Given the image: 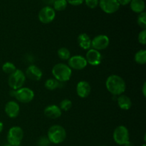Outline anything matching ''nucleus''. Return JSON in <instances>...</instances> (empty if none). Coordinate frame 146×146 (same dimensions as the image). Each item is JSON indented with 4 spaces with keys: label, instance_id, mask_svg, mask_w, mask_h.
I'll use <instances>...</instances> for the list:
<instances>
[{
    "label": "nucleus",
    "instance_id": "f257e3e1",
    "mask_svg": "<svg viewBox=\"0 0 146 146\" xmlns=\"http://www.w3.org/2000/svg\"><path fill=\"white\" fill-rule=\"evenodd\" d=\"M106 87L108 92L114 96L123 94L126 88L125 81L120 76L113 74L107 78L106 81Z\"/></svg>",
    "mask_w": 146,
    "mask_h": 146
},
{
    "label": "nucleus",
    "instance_id": "f03ea898",
    "mask_svg": "<svg viewBox=\"0 0 146 146\" xmlns=\"http://www.w3.org/2000/svg\"><path fill=\"white\" fill-rule=\"evenodd\" d=\"M51 73L55 79L61 83L69 81L72 76V69L68 65L63 63L56 64L54 66Z\"/></svg>",
    "mask_w": 146,
    "mask_h": 146
},
{
    "label": "nucleus",
    "instance_id": "7ed1b4c3",
    "mask_svg": "<svg viewBox=\"0 0 146 146\" xmlns=\"http://www.w3.org/2000/svg\"><path fill=\"white\" fill-rule=\"evenodd\" d=\"M47 138L53 144H60L66 138V131L60 125H54L50 127L47 132Z\"/></svg>",
    "mask_w": 146,
    "mask_h": 146
},
{
    "label": "nucleus",
    "instance_id": "20e7f679",
    "mask_svg": "<svg viewBox=\"0 0 146 146\" xmlns=\"http://www.w3.org/2000/svg\"><path fill=\"white\" fill-rule=\"evenodd\" d=\"M25 74L21 70L17 69L14 73L10 74L8 78V85L12 90H18L23 87L26 81Z\"/></svg>",
    "mask_w": 146,
    "mask_h": 146
},
{
    "label": "nucleus",
    "instance_id": "39448f33",
    "mask_svg": "<svg viewBox=\"0 0 146 146\" xmlns=\"http://www.w3.org/2000/svg\"><path fill=\"white\" fill-rule=\"evenodd\" d=\"M11 94L13 97L22 104H28L33 101L34 98V92L32 89L27 87H21L18 90H12Z\"/></svg>",
    "mask_w": 146,
    "mask_h": 146
},
{
    "label": "nucleus",
    "instance_id": "423d86ee",
    "mask_svg": "<svg viewBox=\"0 0 146 146\" xmlns=\"http://www.w3.org/2000/svg\"><path fill=\"white\" fill-rule=\"evenodd\" d=\"M24 138V131L19 126H13L7 133V143L12 146H20Z\"/></svg>",
    "mask_w": 146,
    "mask_h": 146
},
{
    "label": "nucleus",
    "instance_id": "0eeeda50",
    "mask_svg": "<svg viewBox=\"0 0 146 146\" xmlns=\"http://www.w3.org/2000/svg\"><path fill=\"white\" fill-rule=\"evenodd\" d=\"M113 138L116 144L123 145L125 143L129 141L130 135L128 129L125 125H118L115 128L113 133Z\"/></svg>",
    "mask_w": 146,
    "mask_h": 146
},
{
    "label": "nucleus",
    "instance_id": "6e6552de",
    "mask_svg": "<svg viewBox=\"0 0 146 146\" xmlns=\"http://www.w3.org/2000/svg\"><path fill=\"white\" fill-rule=\"evenodd\" d=\"M56 17V11L53 7L46 6L39 11L38 14V20L42 24H48L52 22Z\"/></svg>",
    "mask_w": 146,
    "mask_h": 146
},
{
    "label": "nucleus",
    "instance_id": "1a4fd4ad",
    "mask_svg": "<svg viewBox=\"0 0 146 146\" xmlns=\"http://www.w3.org/2000/svg\"><path fill=\"white\" fill-rule=\"evenodd\" d=\"M110 39L108 36L105 34H100L91 39V47L97 51L104 50L109 46Z\"/></svg>",
    "mask_w": 146,
    "mask_h": 146
},
{
    "label": "nucleus",
    "instance_id": "9d476101",
    "mask_svg": "<svg viewBox=\"0 0 146 146\" xmlns=\"http://www.w3.org/2000/svg\"><path fill=\"white\" fill-rule=\"evenodd\" d=\"M98 5L104 12L108 14H114L118 11L121 6L118 0H99Z\"/></svg>",
    "mask_w": 146,
    "mask_h": 146
},
{
    "label": "nucleus",
    "instance_id": "9b49d317",
    "mask_svg": "<svg viewBox=\"0 0 146 146\" xmlns=\"http://www.w3.org/2000/svg\"><path fill=\"white\" fill-rule=\"evenodd\" d=\"M68 61V66L71 68V69L80 71L84 69L88 65L85 57L81 55L73 56L70 57Z\"/></svg>",
    "mask_w": 146,
    "mask_h": 146
},
{
    "label": "nucleus",
    "instance_id": "f8f14e48",
    "mask_svg": "<svg viewBox=\"0 0 146 146\" xmlns=\"http://www.w3.org/2000/svg\"><path fill=\"white\" fill-rule=\"evenodd\" d=\"M85 58L87 61V64L93 66H96L101 63L102 55L99 51H97L94 48H90L86 54Z\"/></svg>",
    "mask_w": 146,
    "mask_h": 146
},
{
    "label": "nucleus",
    "instance_id": "ddd939ff",
    "mask_svg": "<svg viewBox=\"0 0 146 146\" xmlns=\"http://www.w3.org/2000/svg\"><path fill=\"white\" fill-rule=\"evenodd\" d=\"M4 111L8 117L11 118H15L19 114L20 106L18 103L16 101H10L6 104Z\"/></svg>",
    "mask_w": 146,
    "mask_h": 146
},
{
    "label": "nucleus",
    "instance_id": "4468645a",
    "mask_svg": "<svg viewBox=\"0 0 146 146\" xmlns=\"http://www.w3.org/2000/svg\"><path fill=\"white\" fill-rule=\"evenodd\" d=\"M25 76L32 81H39L42 78V71L36 65H30L25 71Z\"/></svg>",
    "mask_w": 146,
    "mask_h": 146
},
{
    "label": "nucleus",
    "instance_id": "2eb2a0df",
    "mask_svg": "<svg viewBox=\"0 0 146 146\" xmlns=\"http://www.w3.org/2000/svg\"><path fill=\"white\" fill-rule=\"evenodd\" d=\"M91 91V85L86 81H81L76 85V94L80 98H87Z\"/></svg>",
    "mask_w": 146,
    "mask_h": 146
},
{
    "label": "nucleus",
    "instance_id": "dca6fc26",
    "mask_svg": "<svg viewBox=\"0 0 146 146\" xmlns=\"http://www.w3.org/2000/svg\"><path fill=\"white\" fill-rule=\"evenodd\" d=\"M44 113L47 118L51 119H56L62 115V111L59 106L56 105H49L45 108Z\"/></svg>",
    "mask_w": 146,
    "mask_h": 146
},
{
    "label": "nucleus",
    "instance_id": "f3484780",
    "mask_svg": "<svg viewBox=\"0 0 146 146\" xmlns=\"http://www.w3.org/2000/svg\"><path fill=\"white\" fill-rule=\"evenodd\" d=\"M77 41L82 49L88 50L91 47V39L89 36L86 33H81L78 36Z\"/></svg>",
    "mask_w": 146,
    "mask_h": 146
},
{
    "label": "nucleus",
    "instance_id": "a211bd4d",
    "mask_svg": "<svg viewBox=\"0 0 146 146\" xmlns=\"http://www.w3.org/2000/svg\"><path fill=\"white\" fill-rule=\"evenodd\" d=\"M117 103H118V107L123 111H128L131 108V106H132L131 98L128 96L124 95V94L118 96L117 98Z\"/></svg>",
    "mask_w": 146,
    "mask_h": 146
},
{
    "label": "nucleus",
    "instance_id": "6ab92c4d",
    "mask_svg": "<svg viewBox=\"0 0 146 146\" xmlns=\"http://www.w3.org/2000/svg\"><path fill=\"white\" fill-rule=\"evenodd\" d=\"M130 7L133 12L141 14L145 11V4L143 0H131Z\"/></svg>",
    "mask_w": 146,
    "mask_h": 146
},
{
    "label": "nucleus",
    "instance_id": "aec40b11",
    "mask_svg": "<svg viewBox=\"0 0 146 146\" xmlns=\"http://www.w3.org/2000/svg\"><path fill=\"white\" fill-rule=\"evenodd\" d=\"M135 62L140 65H144L146 63V51L145 49H141L137 51L134 56Z\"/></svg>",
    "mask_w": 146,
    "mask_h": 146
},
{
    "label": "nucleus",
    "instance_id": "412c9836",
    "mask_svg": "<svg viewBox=\"0 0 146 146\" xmlns=\"http://www.w3.org/2000/svg\"><path fill=\"white\" fill-rule=\"evenodd\" d=\"M61 84V82L58 81L54 78H48V79L46 81L44 86H45V88H46V89L49 90V91H54V90L59 88Z\"/></svg>",
    "mask_w": 146,
    "mask_h": 146
},
{
    "label": "nucleus",
    "instance_id": "4be33fe9",
    "mask_svg": "<svg viewBox=\"0 0 146 146\" xmlns=\"http://www.w3.org/2000/svg\"><path fill=\"white\" fill-rule=\"evenodd\" d=\"M57 54L60 59L63 60V61H66L70 58L71 56V52L66 47H61V48H58V51H57Z\"/></svg>",
    "mask_w": 146,
    "mask_h": 146
},
{
    "label": "nucleus",
    "instance_id": "5701e85b",
    "mask_svg": "<svg viewBox=\"0 0 146 146\" xmlns=\"http://www.w3.org/2000/svg\"><path fill=\"white\" fill-rule=\"evenodd\" d=\"M67 5H68V3L66 0H56L53 4V9L55 11H64L67 7Z\"/></svg>",
    "mask_w": 146,
    "mask_h": 146
},
{
    "label": "nucleus",
    "instance_id": "b1692460",
    "mask_svg": "<svg viewBox=\"0 0 146 146\" xmlns=\"http://www.w3.org/2000/svg\"><path fill=\"white\" fill-rule=\"evenodd\" d=\"M16 70H17L16 66L13 63L9 62V61H7V62L4 63L2 65V71L5 74H9V75L14 73Z\"/></svg>",
    "mask_w": 146,
    "mask_h": 146
},
{
    "label": "nucleus",
    "instance_id": "393cba45",
    "mask_svg": "<svg viewBox=\"0 0 146 146\" xmlns=\"http://www.w3.org/2000/svg\"><path fill=\"white\" fill-rule=\"evenodd\" d=\"M59 108H61V111H69V110L72 108V101L69 99H67V98L62 100V101L60 102Z\"/></svg>",
    "mask_w": 146,
    "mask_h": 146
},
{
    "label": "nucleus",
    "instance_id": "a878e982",
    "mask_svg": "<svg viewBox=\"0 0 146 146\" xmlns=\"http://www.w3.org/2000/svg\"><path fill=\"white\" fill-rule=\"evenodd\" d=\"M137 23L141 28L146 29V13L145 11L139 14L137 19Z\"/></svg>",
    "mask_w": 146,
    "mask_h": 146
},
{
    "label": "nucleus",
    "instance_id": "bb28decb",
    "mask_svg": "<svg viewBox=\"0 0 146 146\" xmlns=\"http://www.w3.org/2000/svg\"><path fill=\"white\" fill-rule=\"evenodd\" d=\"M51 143L47 136L40 137L37 141V145L38 146H49Z\"/></svg>",
    "mask_w": 146,
    "mask_h": 146
},
{
    "label": "nucleus",
    "instance_id": "cd10ccee",
    "mask_svg": "<svg viewBox=\"0 0 146 146\" xmlns=\"http://www.w3.org/2000/svg\"><path fill=\"white\" fill-rule=\"evenodd\" d=\"M138 41L142 45H145L146 44V29H143L142 31H140L138 36Z\"/></svg>",
    "mask_w": 146,
    "mask_h": 146
},
{
    "label": "nucleus",
    "instance_id": "c85d7f7f",
    "mask_svg": "<svg viewBox=\"0 0 146 146\" xmlns=\"http://www.w3.org/2000/svg\"><path fill=\"white\" fill-rule=\"evenodd\" d=\"M85 4L90 9H95L98 7L99 0H84Z\"/></svg>",
    "mask_w": 146,
    "mask_h": 146
},
{
    "label": "nucleus",
    "instance_id": "c756f323",
    "mask_svg": "<svg viewBox=\"0 0 146 146\" xmlns=\"http://www.w3.org/2000/svg\"><path fill=\"white\" fill-rule=\"evenodd\" d=\"M84 0H66L68 4H71L73 6H78L83 4Z\"/></svg>",
    "mask_w": 146,
    "mask_h": 146
},
{
    "label": "nucleus",
    "instance_id": "7c9ffc66",
    "mask_svg": "<svg viewBox=\"0 0 146 146\" xmlns=\"http://www.w3.org/2000/svg\"><path fill=\"white\" fill-rule=\"evenodd\" d=\"M118 3H119L120 5L122 6H126L128 4H130V2L131 1V0H118Z\"/></svg>",
    "mask_w": 146,
    "mask_h": 146
},
{
    "label": "nucleus",
    "instance_id": "2f4dec72",
    "mask_svg": "<svg viewBox=\"0 0 146 146\" xmlns=\"http://www.w3.org/2000/svg\"><path fill=\"white\" fill-rule=\"evenodd\" d=\"M56 0H44V3L46 4H47V6H49V5H53V4L54 3Z\"/></svg>",
    "mask_w": 146,
    "mask_h": 146
},
{
    "label": "nucleus",
    "instance_id": "473e14b6",
    "mask_svg": "<svg viewBox=\"0 0 146 146\" xmlns=\"http://www.w3.org/2000/svg\"><path fill=\"white\" fill-rule=\"evenodd\" d=\"M142 91H143V95L144 97H145L146 96V83L145 82L144 83L143 86Z\"/></svg>",
    "mask_w": 146,
    "mask_h": 146
},
{
    "label": "nucleus",
    "instance_id": "72a5a7b5",
    "mask_svg": "<svg viewBox=\"0 0 146 146\" xmlns=\"http://www.w3.org/2000/svg\"><path fill=\"white\" fill-rule=\"evenodd\" d=\"M124 146H135L133 145V143H131V141H128V142L127 143H125V144H124L123 145Z\"/></svg>",
    "mask_w": 146,
    "mask_h": 146
},
{
    "label": "nucleus",
    "instance_id": "f704fd0d",
    "mask_svg": "<svg viewBox=\"0 0 146 146\" xmlns=\"http://www.w3.org/2000/svg\"><path fill=\"white\" fill-rule=\"evenodd\" d=\"M3 129H4V124H3V123L1 121H0V133L2 132Z\"/></svg>",
    "mask_w": 146,
    "mask_h": 146
},
{
    "label": "nucleus",
    "instance_id": "c9c22d12",
    "mask_svg": "<svg viewBox=\"0 0 146 146\" xmlns=\"http://www.w3.org/2000/svg\"><path fill=\"white\" fill-rule=\"evenodd\" d=\"M3 146H12V145H10V144H9V143H7L4 144V145H3Z\"/></svg>",
    "mask_w": 146,
    "mask_h": 146
},
{
    "label": "nucleus",
    "instance_id": "e433bc0d",
    "mask_svg": "<svg viewBox=\"0 0 146 146\" xmlns=\"http://www.w3.org/2000/svg\"><path fill=\"white\" fill-rule=\"evenodd\" d=\"M141 146H146V145H145V144H143V145Z\"/></svg>",
    "mask_w": 146,
    "mask_h": 146
},
{
    "label": "nucleus",
    "instance_id": "4c0bfd02",
    "mask_svg": "<svg viewBox=\"0 0 146 146\" xmlns=\"http://www.w3.org/2000/svg\"><path fill=\"white\" fill-rule=\"evenodd\" d=\"M100 146H107V145H100Z\"/></svg>",
    "mask_w": 146,
    "mask_h": 146
}]
</instances>
